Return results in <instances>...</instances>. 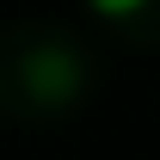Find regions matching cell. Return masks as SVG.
Returning a JSON list of instances; mask_svg holds the SVG:
<instances>
[{"mask_svg":"<svg viewBox=\"0 0 160 160\" xmlns=\"http://www.w3.org/2000/svg\"><path fill=\"white\" fill-rule=\"evenodd\" d=\"M86 6H92L99 19H129V12H142L148 0H86Z\"/></svg>","mask_w":160,"mask_h":160,"instance_id":"obj_1","label":"cell"}]
</instances>
